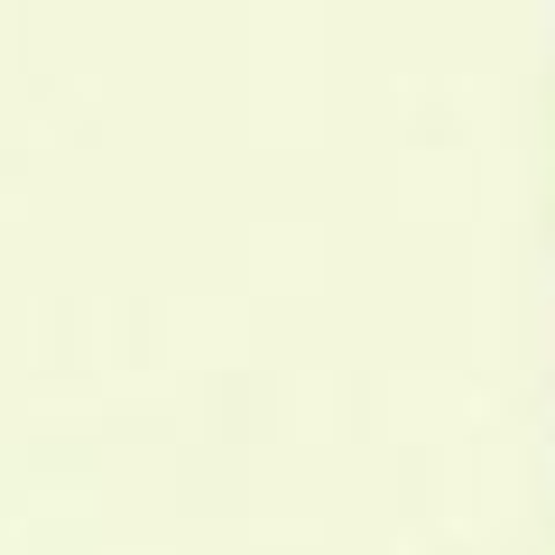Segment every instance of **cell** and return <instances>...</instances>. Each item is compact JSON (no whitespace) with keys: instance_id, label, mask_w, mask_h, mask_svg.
Here are the masks:
<instances>
[]
</instances>
